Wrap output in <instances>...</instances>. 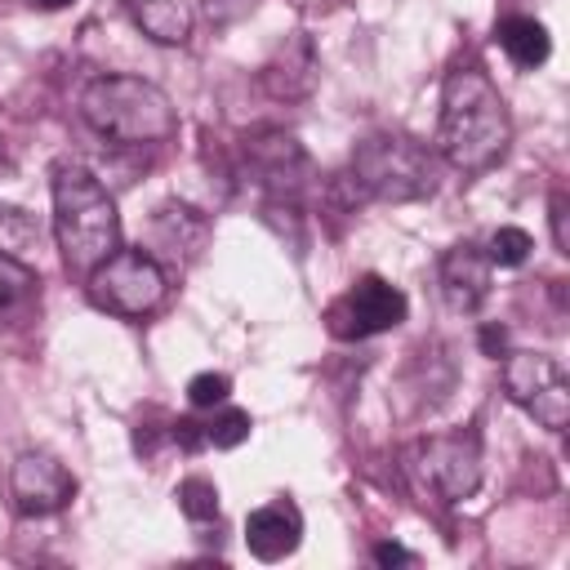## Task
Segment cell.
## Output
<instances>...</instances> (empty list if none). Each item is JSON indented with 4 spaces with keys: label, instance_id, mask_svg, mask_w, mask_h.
<instances>
[{
    "label": "cell",
    "instance_id": "obj_1",
    "mask_svg": "<svg viewBox=\"0 0 570 570\" xmlns=\"http://www.w3.org/2000/svg\"><path fill=\"white\" fill-rule=\"evenodd\" d=\"M436 142H441V156L463 174H481L494 160H503L512 142V120L494 80L481 67H454L445 76Z\"/></svg>",
    "mask_w": 570,
    "mask_h": 570
},
{
    "label": "cell",
    "instance_id": "obj_2",
    "mask_svg": "<svg viewBox=\"0 0 570 570\" xmlns=\"http://www.w3.org/2000/svg\"><path fill=\"white\" fill-rule=\"evenodd\" d=\"M53 236L62 249V263L71 272H94L107 254L120 249V214L102 178L76 160L53 165Z\"/></svg>",
    "mask_w": 570,
    "mask_h": 570
},
{
    "label": "cell",
    "instance_id": "obj_3",
    "mask_svg": "<svg viewBox=\"0 0 570 570\" xmlns=\"http://www.w3.org/2000/svg\"><path fill=\"white\" fill-rule=\"evenodd\" d=\"M85 125L116 147H156L174 138L178 116L165 89L138 76H98L80 94Z\"/></svg>",
    "mask_w": 570,
    "mask_h": 570
},
{
    "label": "cell",
    "instance_id": "obj_4",
    "mask_svg": "<svg viewBox=\"0 0 570 570\" xmlns=\"http://www.w3.org/2000/svg\"><path fill=\"white\" fill-rule=\"evenodd\" d=\"M352 178L387 205H405V200H423L436 187V160L432 151H423L414 138L401 134H370L365 142H356L352 151Z\"/></svg>",
    "mask_w": 570,
    "mask_h": 570
},
{
    "label": "cell",
    "instance_id": "obj_5",
    "mask_svg": "<svg viewBox=\"0 0 570 570\" xmlns=\"http://www.w3.org/2000/svg\"><path fill=\"white\" fill-rule=\"evenodd\" d=\"M169 272L147 249H116L89 272V298L116 316H147L165 303Z\"/></svg>",
    "mask_w": 570,
    "mask_h": 570
},
{
    "label": "cell",
    "instance_id": "obj_6",
    "mask_svg": "<svg viewBox=\"0 0 570 570\" xmlns=\"http://www.w3.org/2000/svg\"><path fill=\"white\" fill-rule=\"evenodd\" d=\"M405 459H410L414 481L441 503H459L481 485V436L472 428L423 436L410 445Z\"/></svg>",
    "mask_w": 570,
    "mask_h": 570
},
{
    "label": "cell",
    "instance_id": "obj_7",
    "mask_svg": "<svg viewBox=\"0 0 570 570\" xmlns=\"http://www.w3.org/2000/svg\"><path fill=\"white\" fill-rule=\"evenodd\" d=\"M503 387L539 428L561 432L570 423V379H566L557 356H548V352H512L503 361Z\"/></svg>",
    "mask_w": 570,
    "mask_h": 570
},
{
    "label": "cell",
    "instance_id": "obj_8",
    "mask_svg": "<svg viewBox=\"0 0 570 570\" xmlns=\"http://www.w3.org/2000/svg\"><path fill=\"white\" fill-rule=\"evenodd\" d=\"M405 312H410L405 294L392 281L365 272L352 281V289L343 298L330 303V334L334 338H374L383 330H396L405 321Z\"/></svg>",
    "mask_w": 570,
    "mask_h": 570
},
{
    "label": "cell",
    "instance_id": "obj_9",
    "mask_svg": "<svg viewBox=\"0 0 570 570\" xmlns=\"http://www.w3.org/2000/svg\"><path fill=\"white\" fill-rule=\"evenodd\" d=\"M9 494H13V508L22 517H49L58 508L71 503L76 494V476L45 450H27L13 459L9 468Z\"/></svg>",
    "mask_w": 570,
    "mask_h": 570
},
{
    "label": "cell",
    "instance_id": "obj_10",
    "mask_svg": "<svg viewBox=\"0 0 570 570\" xmlns=\"http://www.w3.org/2000/svg\"><path fill=\"white\" fill-rule=\"evenodd\" d=\"M490 254L476 240H459L441 258V294L454 312H476L490 298Z\"/></svg>",
    "mask_w": 570,
    "mask_h": 570
},
{
    "label": "cell",
    "instance_id": "obj_11",
    "mask_svg": "<svg viewBox=\"0 0 570 570\" xmlns=\"http://www.w3.org/2000/svg\"><path fill=\"white\" fill-rule=\"evenodd\" d=\"M303 543V512L289 499L263 503L245 517V548L258 561H285Z\"/></svg>",
    "mask_w": 570,
    "mask_h": 570
},
{
    "label": "cell",
    "instance_id": "obj_12",
    "mask_svg": "<svg viewBox=\"0 0 570 570\" xmlns=\"http://www.w3.org/2000/svg\"><path fill=\"white\" fill-rule=\"evenodd\" d=\"M134 27L156 45H183L191 36V9L183 0H125Z\"/></svg>",
    "mask_w": 570,
    "mask_h": 570
},
{
    "label": "cell",
    "instance_id": "obj_13",
    "mask_svg": "<svg viewBox=\"0 0 570 570\" xmlns=\"http://www.w3.org/2000/svg\"><path fill=\"white\" fill-rule=\"evenodd\" d=\"M499 49L517 62V67H539V62H548V53H552V40H548V27L539 22V18H525V13H512V18H503L499 22Z\"/></svg>",
    "mask_w": 570,
    "mask_h": 570
},
{
    "label": "cell",
    "instance_id": "obj_14",
    "mask_svg": "<svg viewBox=\"0 0 570 570\" xmlns=\"http://www.w3.org/2000/svg\"><path fill=\"white\" fill-rule=\"evenodd\" d=\"M187 223H196V209H187V205H160L156 209V223H151V232H156V249H165V258H169V267L174 263H187V258H196V249H200V240H187L183 236V227Z\"/></svg>",
    "mask_w": 570,
    "mask_h": 570
},
{
    "label": "cell",
    "instance_id": "obj_15",
    "mask_svg": "<svg viewBox=\"0 0 570 570\" xmlns=\"http://www.w3.org/2000/svg\"><path fill=\"white\" fill-rule=\"evenodd\" d=\"M174 499H178V508H183L187 521H214V517H218V485H214L209 476H187V481H178Z\"/></svg>",
    "mask_w": 570,
    "mask_h": 570
},
{
    "label": "cell",
    "instance_id": "obj_16",
    "mask_svg": "<svg viewBox=\"0 0 570 570\" xmlns=\"http://www.w3.org/2000/svg\"><path fill=\"white\" fill-rule=\"evenodd\" d=\"M530 249H534V240H530L525 227H499L490 236V245H485L490 263H499V267H521L530 258Z\"/></svg>",
    "mask_w": 570,
    "mask_h": 570
},
{
    "label": "cell",
    "instance_id": "obj_17",
    "mask_svg": "<svg viewBox=\"0 0 570 570\" xmlns=\"http://www.w3.org/2000/svg\"><path fill=\"white\" fill-rule=\"evenodd\" d=\"M249 414L245 410H218L209 423H205V445L214 450H236L245 436H249Z\"/></svg>",
    "mask_w": 570,
    "mask_h": 570
},
{
    "label": "cell",
    "instance_id": "obj_18",
    "mask_svg": "<svg viewBox=\"0 0 570 570\" xmlns=\"http://www.w3.org/2000/svg\"><path fill=\"white\" fill-rule=\"evenodd\" d=\"M31 285H36L31 267H27V263H18L9 249H0V312H4L9 303H18Z\"/></svg>",
    "mask_w": 570,
    "mask_h": 570
},
{
    "label": "cell",
    "instance_id": "obj_19",
    "mask_svg": "<svg viewBox=\"0 0 570 570\" xmlns=\"http://www.w3.org/2000/svg\"><path fill=\"white\" fill-rule=\"evenodd\" d=\"M227 396H232V379H227V374L205 370V374H196V379L187 383V401H191L196 410H214V405H223Z\"/></svg>",
    "mask_w": 570,
    "mask_h": 570
},
{
    "label": "cell",
    "instance_id": "obj_20",
    "mask_svg": "<svg viewBox=\"0 0 570 570\" xmlns=\"http://www.w3.org/2000/svg\"><path fill=\"white\" fill-rule=\"evenodd\" d=\"M31 236H36L31 218L22 209H13V205H0V249H13L22 240H31Z\"/></svg>",
    "mask_w": 570,
    "mask_h": 570
},
{
    "label": "cell",
    "instance_id": "obj_21",
    "mask_svg": "<svg viewBox=\"0 0 570 570\" xmlns=\"http://www.w3.org/2000/svg\"><path fill=\"white\" fill-rule=\"evenodd\" d=\"M566 214H570V209H566V196L557 191V196H552V240H557V249H561V254H570V232H566Z\"/></svg>",
    "mask_w": 570,
    "mask_h": 570
},
{
    "label": "cell",
    "instance_id": "obj_22",
    "mask_svg": "<svg viewBox=\"0 0 570 570\" xmlns=\"http://www.w3.org/2000/svg\"><path fill=\"white\" fill-rule=\"evenodd\" d=\"M174 441H178L183 450H200V445H205V423L178 419V423H174Z\"/></svg>",
    "mask_w": 570,
    "mask_h": 570
},
{
    "label": "cell",
    "instance_id": "obj_23",
    "mask_svg": "<svg viewBox=\"0 0 570 570\" xmlns=\"http://www.w3.org/2000/svg\"><path fill=\"white\" fill-rule=\"evenodd\" d=\"M374 561H379V566H410L414 552H405L401 543H374Z\"/></svg>",
    "mask_w": 570,
    "mask_h": 570
},
{
    "label": "cell",
    "instance_id": "obj_24",
    "mask_svg": "<svg viewBox=\"0 0 570 570\" xmlns=\"http://www.w3.org/2000/svg\"><path fill=\"white\" fill-rule=\"evenodd\" d=\"M503 343H508V334H503V330H494V325L481 334V347H485L490 356H499V347H503Z\"/></svg>",
    "mask_w": 570,
    "mask_h": 570
},
{
    "label": "cell",
    "instance_id": "obj_25",
    "mask_svg": "<svg viewBox=\"0 0 570 570\" xmlns=\"http://www.w3.org/2000/svg\"><path fill=\"white\" fill-rule=\"evenodd\" d=\"M27 4H36V9H67L71 0H27Z\"/></svg>",
    "mask_w": 570,
    "mask_h": 570
}]
</instances>
